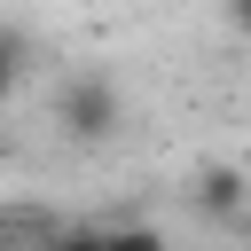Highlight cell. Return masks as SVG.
I'll list each match as a JSON object with an SVG mask.
<instances>
[{
    "mask_svg": "<svg viewBox=\"0 0 251 251\" xmlns=\"http://www.w3.org/2000/svg\"><path fill=\"white\" fill-rule=\"evenodd\" d=\"M55 126H63V141L102 149V141L126 126V94H118L102 71H78V78H63V94H55Z\"/></svg>",
    "mask_w": 251,
    "mask_h": 251,
    "instance_id": "obj_1",
    "label": "cell"
},
{
    "mask_svg": "<svg viewBox=\"0 0 251 251\" xmlns=\"http://www.w3.org/2000/svg\"><path fill=\"white\" fill-rule=\"evenodd\" d=\"M188 204H196L204 220L235 227V220H251V180H243L235 165H204V173H196V188H188Z\"/></svg>",
    "mask_w": 251,
    "mask_h": 251,
    "instance_id": "obj_2",
    "label": "cell"
},
{
    "mask_svg": "<svg viewBox=\"0 0 251 251\" xmlns=\"http://www.w3.org/2000/svg\"><path fill=\"white\" fill-rule=\"evenodd\" d=\"M110 251H173V243H165V227H141L133 220V227H110Z\"/></svg>",
    "mask_w": 251,
    "mask_h": 251,
    "instance_id": "obj_3",
    "label": "cell"
},
{
    "mask_svg": "<svg viewBox=\"0 0 251 251\" xmlns=\"http://www.w3.org/2000/svg\"><path fill=\"white\" fill-rule=\"evenodd\" d=\"M39 251H110V227H63V235H47Z\"/></svg>",
    "mask_w": 251,
    "mask_h": 251,
    "instance_id": "obj_4",
    "label": "cell"
},
{
    "mask_svg": "<svg viewBox=\"0 0 251 251\" xmlns=\"http://www.w3.org/2000/svg\"><path fill=\"white\" fill-rule=\"evenodd\" d=\"M16 55H24V47H16V31H0V110H8V94H16V71H24Z\"/></svg>",
    "mask_w": 251,
    "mask_h": 251,
    "instance_id": "obj_5",
    "label": "cell"
},
{
    "mask_svg": "<svg viewBox=\"0 0 251 251\" xmlns=\"http://www.w3.org/2000/svg\"><path fill=\"white\" fill-rule=\"evenodd\" d=\"M227 24H235V31L251 39V0H227Z\"/></svg>",
    "mask_w": 251,
    "mask_h": 251,
    "instance_id": "obj_6",
    "label": "cell"
},
{
    "mask_svg": "<svg viewBox=\"0 0 251 251\" xmlns=\"http://www.w3.org/2000/svg\"><path fill=\"white\" fill-rule=\"evenodd\" d=\"M31 251H39V243H31Z\"/></svg>",
    "mask_w": 251,
    "mask_h": 251,
    "instance_id": "obj_7",
    "label": "cell"
}]
</instances>
